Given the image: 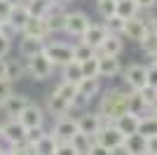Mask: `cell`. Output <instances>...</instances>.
Masks as SVG:
<instances>
[{"mask_svg":"<svg viewBox=\"0 0 157 155\" xmlns=\"http://www.w3.org/2000/svg\"><path fill=\"white\" fill-rule=\"evenodd\" d=\"M115 127L120 129V132H122V134L124 136H129V134H138V125H141V115H134V113H129V110H127L124 115L122 117H117V120H115Z\"/></svg>","mask_w":157,"mask_h":155,"instance_id":"cell-22","label":"cell"},{"mask_svg":"<svg viewBox=\"0 0 157 155\" xmlns=\"http://www.w3.org/2000/svg\"><path fill=\"white\" fill-rule=\"evenodd\" d=\"M138 10L136 7V2L134 0H117V7H115V14H117L120 19H134V17H138Z\"/></svg>","mask_w":157,"mask_h":155,"instance_id":"cell-29","label":"cell"},{"mask_svg":"<svg viewBox=\"0 0 157 155\" xmlns=\"http://www.w3.org/2000/svg\"><path fill=\"white\" fill-rule=\"evenodd\" d=\"M45 127H33V129H26V143H31V146H35V143L45 136Z\"/></svg>","mask_w":157,"mask_h":155,"instance_id":"cell-39","label":"cell"},{"mask_svg":"<svg viewBox=\"0 0 157 155\" xmlns=\"http://www.w3.org/2000/svg\"><path fill=\"white\" fill-rule=\"evenodd\" d=\"M0 35H2L5 40H10V42H12V40L17 38V35H21V33L14 28V24H10V21L5 19V21H0Z\"/></svg>","mask_w":157,"mask_h":155,"instance_id":"cell-38","label":"cell"},{"mask_svg":"<svg viewBox=\"0 0 157 155\" xmlns=\"http://www.w3.org/2000/svg\"><path fill=\"white\" fill-rule=\"evenodd\" d=\"M124 50V40L122 35H108L103 40V45L96 50V57H120Z\"/></svg>","mask_w":157,"mask_h":155,"instance_id":"cell-18","label":"cell"},{"mask_svg":"<svg viewBox=\"0 0 157 155\" xmlns=\"http://www.w3.org/2000/svg\"><path fill=\"white\" fill-rule=\"evenodd\" d=\"M145 68H148V87H150V89H157V64L150 61Z\"/></svg>","mask_w":157,"mask_h":155,"instance_id":"cell-40","label":"cell"},{"mask_svg":"<svg viewBox=\"0 0 157 155\" xmlns=\"http://www.w3.org/2000/svg\"><path fill=\"white\" fill-rule=\"evenodd\" d=\"M98 59V78L110 80V78L122 75V61L120 57H96Z\"/></svg>","mask_w":157,"mask_h":155,"instance_id":"cell-13","label":"cell"},{"mask_svg":"<svg viewBox=\"0 0 157 155\" xmlns=\"http://www.w3.org/2000/svg\"><path fill=\"white\" fill-rule=\"evenodd\" d=\"M66 14H68V10L61 5H49V10H47L45 14V21L47 26H49V33H63V26H66Z\"/></svg>","mask_w":157,"mask_h":155,"instance_id":"cell-12","label":"cell"},{"mask_svg":"<svg viewBox=\"0 0 157 155\" xmlns=\"http://www.w3.org/2000/svg\"><path fill=\"white\" fill-rule=\"evenodd\" d=\"M28 19H31V14H28V10H26V5H24V2H17V5H12L7 21H10V24H14V28H17L19 33H21V28L26 26Z\"/></svg>","mask_w":157,"mask_h":155,"instance_id":"cell-24","label":"cell"},{"mask_svg":"<svg viewBox=\"0 0 157 155\" xmlns=\"http://www.w3.org/2000/svg\"><path fill=\"white\" fill-rule=\"evenodd\" d=\"M122 80H124L129 92H141L148 87V68L145 64H129L122 68Z\"/></svg>","mask_w":157,"mask_h":155,"instance_id":"cell-3","label":"cell"},{"mask_svg":"<svg viewBox=\"0 0 157 155\" xmlns=\"http://www.w3.org/2000/svg\"><path fill=\"white\" fill-rule=\"evenodd\" d=\"M108 35H110V33L105 31V26H103V24H89V28L85 31V35H82L80 40H82V42H87V45H89L94 52H96L98 47L103 45V40L108 38Z\"/></svg>","mask_w":157,"mask_h":155,"instance_id":"cell-16","label":"cell"},{"mask_svg":"<svg viewBox=\"0 0 157 155\" xmlns=\"http://www.w3.org/2000/svg\"><path fill=\"white\" fill-rule=\"evenodd\" d=\"M10 52H12V42L0 35V59H7V57H10Z\"/></svg>","mask_w":157,"mask_h":155,"instance_id":"cell-44","label":"cell"},{"mask_svg":"<svg viewBox=\"0 0 157 155\" xmlns=\"http://www.w3.org/2000/svg\"><path fill=\"white\" fill-rule=\"evenodd\" d=\"M28 103H31V99H28L26 94H14V92H12V94L7 97V101L0 106V110H2L7 117H17Z\"/></svg>","mask_w":157,"mask_h":155,"instance_id":"cell-17","label":"cell"},{"mask_svg":"<svg viewBox=\"0 0 157 155\" xmlns=\"http://www.w3.org/2000/svg\"><path fill=\"white\" fill-rule=\"evenodd\" d=\"M115 7H117V0H96V10L101 14V19H108L115 14Z\"/></svg>","mask_w":157,"mask_h":155,"instance_id":"cell-36","label":"cell"},{"mask_svg":"<svg viewBox=\"0 0 157 155\" xmlns=\"http://www.w3.org/2000/svg\"><path fill=\"white\" fill-rule=\"evenodd\" d=\"M47 2H49V5H61V7H66V2H68V0H47Z\"/></svg>","mask_w":157,"mask_h":155,"instance_id":"cell-50","label":"cell"},{"mask_svg":"<svg viewBox=\"0 0 157 155\" xmlns=\"http://www.w3.org/2000/svg\"><path fill=\"white\" fill-rule=\"evenodd\" d=\"M0 80H7V71H5V59H0Z\"/></svg>","mask_w":157,"mask_h":155,"instance_id":"cell-49","label":"cell"},{"mask_svg":"<svg viewBox=\"0 0 157 155\" xmlns=\"http://www.w3.org/2000/svg\"><path fill=\"white\" fill-rule=\"evenodd\" d=\"M87 155H115V153H113V150H108L105 146H101V143H96V141H94Z\"/></svg>","mask_w":157,"mask_h":155,"instance_id":"cell-42","label":"cell"},{"mask_svg":"<svg viewBox=\"0 0 157 155\" xmlns=\"http://www.w3.org/2000/svg\"><path fill=\"white\" fill-rule=\"evenodd\" d=\"M82 64L80 61H71V64L61 66V80H68V82H75L78 85L82 80Z\"/></svg>","mask_w":157,"mask_h":155,"instance_id":"cell-28","label":"cell"},{"mask_svg":"<svg viewBox=\"0 0 157 155\" xmlns=\"http://www.w3.org/2000/svg\"><path fill=\"white\" fill-rule=\"evenodd\" d=\"M52 134L56 136V141H59V143H68L73 136L78 134V125H75V117H68V115L56 117V125H54Z\"/></svg>","mask_w":157,"mask_h":155,"instance_id":"cell-10","label":"cell"},{"mask_svg":"<svg viewBox=\"0 0 157 155\" xmlns=\"http://www.w3.org/2000/svg\"><path fill=\"white\" fill-rule=\"evenodd\" d=\"M56 146H59L56 136H54V134H45L35 146H33V153H35V155H54Z\"/></svg>","mask_w":157,"mask_h":155,"instance_id":"cell-26","label":"cell"},{"mask_svg":"<svg viewBox=\"0 0 157 155\" xmlns=\"http://www.w3.org/2000/svg\"><path fill=\"white\" fill-rule=\"evenodd\" d=\"M138 45H141V50H143L145 54L152 59V57L157 54V33H155V31H148V33H145V38L141 40Z\"/></svg>","mask_w":157,"mask_h":155,"instance_id":"cell-34","label":"cell"},{"mask_svg":"<svg viewBox=\"0 0 157 155\" xmlns=\"http://www.w3.org/2000/svg\"><path fill=\"white\" fill-rule=\"evenodd\" d=\"M68 143H71L73 148L78 150V155H87V153H89V148H92V143H94V139H92V136H87V134H80V132H78V134L73 136Z\"/></svg>","mask_w":157,"mask_h":155,"instance_id":"cell-30","label":"cell"},{"mask_svg":"<svg viewBox=\"0 0 157 155\" xmlns=\"http://www.w3.org/2000/svg\"><path fill=\"white\" fill-rule=\"evenodd\" d=\"M103 26L110 35H122V26H124V19H120L117 14H113L108 19H103Z\"/></svg>","mask_w":157,"mask_h":155,"instance_id":"cell-35","label":"cell"},{"mask_svg":"<svg viewBox=\"0 0 157 155\" xmlns=\"http://www.w3.org/2000/svg\"><path fill=\"white\" fill-rule=\"evenodd\" d=\"M24 5H26L31 17H45L47 10H49V2H47V0H24Z\"/></svg>","mask_w":157,"mask_h":155,"instance_id":"cell-33","label":"cell"},{"mask_svg":"<svg viewBox=\"0 0 157 155\" xmlns=\"http://www.w3.org/2000/svg\"><path fill=\"white\" fill-rule=\"evenodd\" d=\"M89 17L85 12H68L66 14V26H63V33L66 35H71V38H82L85 31L89 28Z\"/></svg>","mask_w":157,"mask_h":155,"instance_id":"cell-9","label":"cell"},{"mask_svg":"<svg viewBox=\"0 0 157 155\" xmlns=\"http://www.w3.org/2000/svg\"><path fill=\"white\" fill-rule=\"evenodd\" d=\"M152 61H155V64H157V54H155V57H152Z\"/></svg>","mask_w":157,"mask_h":155,"instance_id":"cell-52","label":"cell"},{"mask_svg":"<svg viewBox=\"0 0 157 155\" xmlns=\"http://www.w3.org/2000/svg\"><path fill=\"white\" fill-rule=\"evenodd\" d=\"M52 94H56L59 99H63V101L71 106V101L75 99V94H78V85H75V82H68V80H61V82L54 87Z\"/></svg>","mask_w":157,"mask_h":155,"instance_id":"cell-27","label":"cell"},{"mask_svg":"<svg viewBox=\"0 0 157 155\" xmlns=\"http://www.w3.org/2000/svg\"><path fill=\"white\" fill-rule=\"evenodd\" d=\"M134 2H136V7L143 10V12H150V10H155V5H157V0H134Z\"/></svg>","mask_w":157,"mask_h":155,"instance_id":"cell-45","label":"cell"},{"mask_svg":"<svg viewBox=\"0 0 157 155\" xmlns=\"http://www.w3.org/2000/svg\"><path fill=\"white\" fill-rule=\"evenodd\" d=\"M42 54H45L49 61H52L54 68H61V66L71 64L73 61V45H68V42H45V47H42Z\"/></svg>","mask_w":157,"mask_h":155,"instance_id":"cell-2","label":"cell"},{"mask_svg":"<svg viewBox=\"0 0 157 155\" xmlns=\"http://www.w3.org/2000/svg\"><path fill=\"white\" fill-rule=\"evenodd\" d=\"M148 110H150V115H157V92L150 97V101H148Z\"/></svg>","mask_w":157,"mask_h":155,"instance_id":"cell-48","label":"cell"},{"mask_svg":"<svg viewBox=\"0 0 157 155\" xmlns=\"http://www.w3.org/2000/svg\"><path fill=\"white\" fill-rule=\"evenodd\" d=\"M148 155H157V134L148 139Z\"/></svg>","mask_w":157,"mask_h":155,"instance_id":"cell-47","label":"cell"},{"mask_svg":"<svg viewBox=\"0 0 157 155\" xmlns=\"http://www.w3.org/2000/svg\"><path fill=\"white\" fill-rule=\"evenodd\" d=\"M92 57H96V52L87 45V42L78 40V42L73 45V61H80V64H82V61H87V59H92Z\"/></svg>","mask_w":157,"mask_h":155,"instance_id":"cell-31","label":"cell"},{"mask_svg":"<svg viewBox=\"0 0 157 155\" xmlns=\"http://www.w3.org/2000/svg\"><path fill=\"white\" fill-rule=\"evenodd\" d=\"M75 125H78V132L80 134H87V136H96L98 129L105 125V120L98 115L96 110H82L78 117H75Z\"/></svg>","mask_w":157,"mask_h":155,"instance_id":"cell-6","label":"cell"},{"mask_svg":"<svg viewBox=\"0 0 157 155\" xmlns=\"http://www.w3.org/2000/svg\"><path fill=\"white\" fill-rule=\"evenodd\" d=\"M145 33H148V28H145V24H143V17L127 19L124 26H122V38L134 40V42H141V40L145 38Z\"/></svg>","mask_w":157,"mask_h":155,"instance_id":"cell-14","label":"cell"},{"mask_svg":"<svg viewBox=\"0 0 157 155\" xmlns=\"http://www.w3.org/2000/svg\"><path fill=\"white\" fill-rule=\"evenodd\" d=\"M68 110H71V106H68L63 99H59L56 94H49V97H47V113L52 117H63V115H68Z\"/></svg>","mask_w":157,"mask_h":155,"instance_id":"cell-25","label":"cell"},{"mask_svg":"<svg viewBox=\"0 0 157 155\" xmlns=\"http://www.w3.org/2000/svg\"><path fill=\"white\" fill-rule=\"evenodd\" d=\"M0 139L7 141L10 146H19L26 141V127L17 117H7L5 122H0Z\"/></svg>","mask_w":157,"mask_h":155,"instance_id":"cell-4","label":"cell"},{"mask_svg":"<svg viewBox=\"0 0 157 155\" xmlns=\"http://www.w3.org/2000/svg\"><path fill=\"white\" fill-rule=\"evenodd\" d=\"M120 150L124 155H148V139L141 134H129V136H124Z\"/></svg>","mask_w":157,"mask_h":155,"instance_id":"cell-15","label":"cell"},{"mask_svg":"<svg viewBox=\"0 0 157 155\" xmlns=\"http://www.w3.org/2000/svg\"><path fill=\"white\" fill-rule=\"evenodd\" d=\"M21 35H28V38H38V40H45L52 35L49 33V26H47L45 17H31V19L26 21V26L21 28Z\"/></svg>","mask_w":157,"mask_h":155,"instance_id":"cell-11","label":"cell"},{"mask_svg":"<svg viewBox=\"0 0 157 155\" xmlns=\"http://www.w3.org/2000/svg\"><path fill=\"white\" fill-rule=\"evenodd\" d=\"M5 71H7V80L14 82V80H24L28 75V64L26 59H5Z\"/></svg>","mask_w":157,"mask_h":155,"instance_id":"cell-19","label":"cell"},{"mask_svg":"<svg viewBox=\"0 0 157 155\" xmlns=\"http://www.w3.org/2000/svg\"><path fill=\"white\" fill-rule=\"evenodd\" d=\"M42 47H45V40L21 35V40H19V57L21 59H31V57H35V54H40Z\"/></svg>","mask_w":157,"mask_h":155,"instance_id":"cell-20","label":"cell"},{"mask_svg":"<svg viewBox=\"0 0 157 155\" xmlns=\"http://www.w3.org/2000/svg\"><path fill=\"white\" fill-rule=\"evenodd\" d=\"M54 155H78V150L73 148L71 143H59L56 150H54Z\"/></svg>","mask_w":157,"mask_h":155,"instance_id":"cell-43","label":"cell"},{"mask_svg":"<svg viewBox=\"0 0 157 155\" xmlns=\"http://www.w3.org/2000/svg\"><path fill=\"white\" fill-rule=\"evenodd\" d=\"M82 75L85 78H98V59L96 57L82 61Z\"/></svg>","mask_w":157,"mask_h":155,"instance_id":"cell-37","label":"cell"},{"mask_svg":"<svg viewBox=\"0 0 157 155\" xmlns=\"http://www.w3.org/2000/svg\"><path fill=\"white\" fill-rule=\"evenodd\" d=\"M45 117H47L45 108H42L40 103L31 101L26 108H24L19 115H17V120H19V122L24 125L26 129H33V127H45Z\"/></svg>","mask_w":157,"mask_h":155,"instance_id":"cell-7","label":"cell"},{"mask_svg":"<svg viewBox=\"0 0 157 155\" xmlns=\"http://www.w3.org/2000/svg\"><path fill=\"white\" fill-rule=\"evenodd\" d=\"M94 141H96V143H101V146H105L108 150H113V153H115V150H120V148H122L124 134H122V132H120V129L115 127L113 122H105L103 127L98 129V134L94 136Z\"/></svg>","mask_w":157,"mask_h":155,"instance_id":"cell-5","label":"cell"},{"mask_svg":"<svg viewBox=\"0 0 157 155\" xmlns=\"http://www.w3.org/2000/svg\"><path fill=\"white\" fill-rule=\"evenodd\" d=\"M7 2H10V5H17V2H24V0H7Z\"/></svg>","mask_w":157,"mask_h":155,"instance_id":"cell-51","label":"cell"},{"mask_svg":"<svg viewBox=\"0 0 157 155\" xmlns=\"http://www.w3.org/2000/svg\"><path fill=\"white\" fill-rule=\"evenodd\" d=\"M12 92L14 89H12V82H10V80H0V106L7 101V97H10Z\"/></svg>","mask_w":157,"mask_h":155,"instance_id":"cell-41","label":"cell"},{"mask_svg":"<svg viewBox=\"0 0 157 155\" xmlns=\"http://www.w3.org/2000/svg\"><path fill=\"white\" fill-rule=\"evenodd\" d=\"M78 94L85 97L87 101H92L94 97L101 94V78H82L78 82Z\"/></svg>","mask_w":157,"mask_h":155,"instance_id":"cell-23","label":"cell"},{"mask_svg":"<svg viewBox=\"0 0 157 155\" xmlns=\"http://www.w3.org/2000/svg\"><path fill=\"white\" fill-rule=\"evenodd\" d=\"M155 33H157V31H155Z\"/></svg>","mask_w":157,"mask_h":155,"instance_id":"cell-53","label":"cell"},{"mask_svg":"<svg viewBox=\"0 0 157 155\" xmlns=\"http://www.w3.org/2000/svg\"><path fill=\"white\" fill-rule=\"evenodd\" d=\"M127 106H129V113H134V115H148L150 110H148V97L143 94V89L141 92H129V97H127Z\"/></svg>","mask_w":157,"mask_h":155,"instance_id":"cell-21","label":"cell"},{"mask_svg":"<svg viewBox=\"0 0 157 155\" xmlns=\"http://www.w3.org/2000/svg\"><path fill=\"white\" fill-rule=\"evenodd\" d=\"M138 134L150 139L157 134V115H143L141 117V125H138Z\"/></svg>","mask_w":157,"mask_h":155,"instance_id":"cell-32","label":"cell"},{"mask_svg":"<svg viewBox=\"0 0 157 155\" xmlns=\"http://www.w3.org/2000/svg\"><path fill=\"white\" fill-rule=\"evenodd\" d=\"M28 64V78H33V80H47V78H52L54 73V66L52 61L40 52V54H35V57L26 59Z\"/></svg>","mask_w":157,"mask_h":155,"instance_id":"cell-8","label":"cell"},{"mask_svg":"<svg viewBox=\"0 0 157 155\" xmlns=\"http://www.w3.org/2000/svg\"><path fill=\"white\" fill-rule=\"evenodd\" d=\"M127 97H129V89H124V87H110V89H105L103 97L98 99L96 113L103 117L105 122H115L117 117H122L129 110Z\"/></svg>","mask_w":157,"mask_h":155,"instance_id":"cell-1","label":"cell"},{"mask_svg":"<svg viewBox=\"0 0 157 155\" xmlns=\"http://www.w3.org/2000/svg\"><path fill=\"white\" fill-rule=\"evenodd\" d=\"M10 10H12V5L7 0H0V21H5L10 17Z\"/></svg>","mask_w":157,"mask_h":155,"instance_id":"cell-46","label":"cell"}]
</instances>
